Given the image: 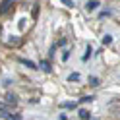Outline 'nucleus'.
Instances as JSON below:
<instances>
[{
	"instance_id": "obj_1",
	"label": "nucleus",
	"mask_w": 120,
	"mask_h": 120,
	"mask_svg": "<svg viewBox=\"0 0 120 120\" xmlns=\"http://www.w3.org/2000/svg\"><path fill=\"white\" fill-rule=\"evenodd\" d=\"M12 6H14V0H2L0 2V14H8Z\"/></svg>"
},
{
	"instance_id": "obj_2",
	"label": "nucleus",
	"mask_w": 120,
	"mask_h": 120,
	"mask_svg": "<svg viewBox=\"0 0 120 120\" xmlns=\"http://www.w3.org/2000/svg\"><path fill=\"white\" fill-rule=\"evenodd\" d=\"M97 6H99V0H89V2L85 4V10H87V12H93Z\"/></svg>"
},
{
	"instance_id": "obj_3",
	"label": "nucleus",
	"mask_w": 120,
	"mask_h": 120,
	"mask_svg": "<svg viewBox=\"0 0 120 120\" xmlns=\"http://www.w3.org/2000/svg\"><path fill=\"white\" fill-rule=\"evenodd\" d=\"M19 62H21V64H25L27 68H31V70H37V64H35V62H31V60H25V58H19Z\"/></svg>"
},
{
	"instance_id": "obj_4",
	"label": "nucleus",
	"mask_w": 120,
	"mask_h": 120,
	"mask_svg": "<svg viewBox=\"0 0 120 120\" xmlns=\"http://www.w3.org/2000/svg\"><path fill=\"white\" fill-rule=\"evenodd\" d=\"M79 118H81V120H89V118H91V114H89L87 110H79Z\"/></svg>"
},
{
	"instance_id": "obj_5",
	"label": "nucleus",
	"mask_w": 120,
	"mask_h": 120,
	"mask_svg": "<svg viewBox=\"0 0 120 120\" xmlns=\"http://www.w3.org/2000/svg\"><path fill=\"white\" fill-rule=\"evenodd\" d=\"M41 68H43L45 72H50V64L47 62V60H43V62H41Z\"/></svg>"
},
{
	"instance_id": "obj_6",
	"label": "nucleus",
	"mask_w": 120,
	"mask_h": 120,
	"mask_svg": "<svg viewBox=\"0 0 120 120\" xmlns=\"http://www.w3.org/2000/svg\"><path fill=\"white\" fill-rule=\"evenodd\" d=\"M110 43H112V37L110 35H105L103 37V45H110Z\"/></svg>"
},
{
	"instance_id": "obj_7",
	"label": "nucleus",
	"mask_w": 120,
	"mask_h": 120,
	"mask_svg": "<svg viewBox=\"0 0 120 120\" xmlns=\"http://www.w3.org/2000/svg\"><path fill=\"white\" fill-rule=\"evenodd\" d=\"M91 52H93V50H91V47H87V49H85V54H83V60H89Z\"/></svg>"
},
{
	"instance_id": "obj_8",
	"label": "nucleus",
	"mask_w": 120,
	"mask_h": 120,
	"mask_svg": "<svg viewBox=\"0 0 120 120\" xmlns=\"http://www.w3.org/2000/svg\"><path fill=\"white\" fill-rule=\"evenodd\" d=\"M6 120H19V114H6Z\"/></svg>"
},
{
	"instance_id": "obj_9",
	"label": "nucleus",
	"mask_w": 120,
	"mask_h": 120,
	"mask_svg": "<svg viewBox=\"0 0 120 120\" xmlns=\"http://www.w3.org/2000/svg\"><path fill=\"white\" fill-rule=\"evenodd\" d=\"M68 79H70V81H78V79H79V74H70Z\"/></svg>"
},
{
	"instance_id": "obj_10",
	"label": "nucleus",
	"mask_w": 120,
	"mask_h": 120,
	"mask_svg": "<svg viewBox=\"0 0 120 120\" xmlns=\"http://www.w3.org/2000/svg\"><path fill=\"white\" fill-rule=\"evenodd\" d=\"M93 101V97L91 95H89V97H83V99H81V103H91Z\"/></svg>"
},
{
	"instance_id": "obj_11",
	"label": "nucleus",
	"mask_w": 120,
	"mask_h": 120,
	"mask_svg": "<svg viewBox=\"0 0 120 120\" xmlns=\"http://www.w3.org/2000/svg\"><path fill=\"white\" fill-rule=\"evenodd\" d=\"M62 2H64L66 6H70V8H74V0H62Z\"/></svg>"
},
{
	"instance_id": "obj_12",
	"label": "nucleus",
	"mask_w": 120,
	"mask_h": 120,
	"mask_svg": "<svg viewBox=\"0 0 120 120\" xmlns=\"http://www.w3.org/2000/svg\"><path fill=\"white\" fill-rule=\"evenodd\" d=\"M93 120H97V118H93Z\"/></svg>"
}]
</instances>
